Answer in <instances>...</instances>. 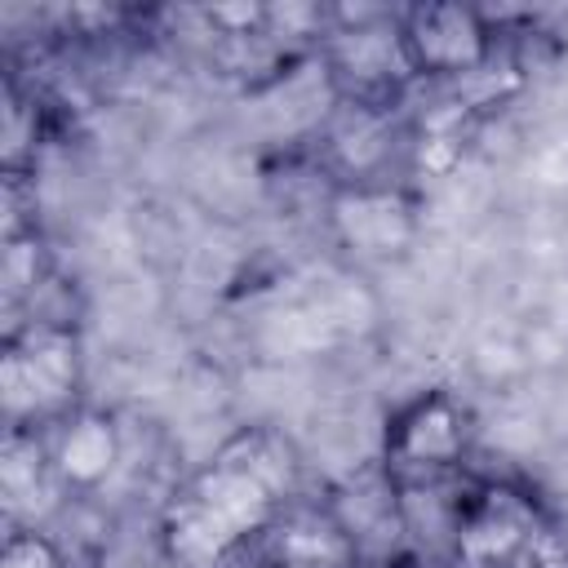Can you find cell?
Listing matches in <instances>:
<instances>
[{"mask_svg":"<svg viewBox=\"0 0 568 568\" xmlns=\"http://www.w3.org/2000/svg\"><path fill=\"white\" fill-rule=\"evenodd\" d=\"M297 462L271 430H240L204 470H195L164 506L160 541L178 568H217L248 537L280 524Z\"/></svg>","mask_w":568,"mask_h":568,"instance_id":"obj_1","label":"cell"},{"mask_svg":"<svg viewBox=\"0 0 568 568\" xmlns=\"http://www.w3.org/2000/svg\"><path fill=\"white\" fill-rule=\"evenodd\" d=\"M448 550L457 568H546L555 537L532 497L510 484H475L453 501Z\"/></svg>","mask_w":568,"mask_h":568,"instance_id":"obj_2","label":"cell"},{"mask_svg":"<svg viewBox=\"0 0 568 568\" xmlns=\"http://www.w3.org/2000/svg\"><path fill=\"white\" fill-rule=\"evenodd\" d=\"M80 351L75 337L58 324H31L13 333L0 359V399L9 426H53L75 408Z\"/></svg>","mask_w":568,"mask_h":568,"instance_id":"obj_3","label":"cell"},{"mask_svg":"<svg viewBox=\"0 0 568 568\" xmlns=\"http://www.w3.org/2000/svg\"><path fill=\"white\" fill-rule=\"evenodd\" d=\"M470 453V413L448 390H422L404 399L382 439V457L390 470V484H439L453 475Z\"/></svg>","mask_w":568,"mask_h":568,"instance_id":"obj_4","label":"cell"},{"mask_svg":"<svg viewBox=\"0 0 568 568\" xmlns=\"http://www.w3.org/2000/svg\"><path fill=\"white\" fill-rule=\"evenodd\" d=\"M395 27L408 75L422 80H462L484 71L493 58V22L475 4H413L395 13Z\"/></svg>","mask_w":568,"mask_h":568,"instance_id":"obj_5","label":"cell"},{"mask_svg":"<svg viewBox=\"0 0 568 568\" xmlns=\"http://www.w3.org/2000/svg\"><path fill=\"white\" fill-rule=\"evenodd\" d=\"M328 226L337 244L359 262L404 257L417 235V209L399 186L386 182H346L328 200Z\"/></svg>","mask_w":568,"mask_h":568,"instance_id":"obj_6","label":"cell"},{"mask_svg":"<svg viewBox=\"0 0 568 568\" xmlns=\"http://www.w3.org/2000/svg\"><path fill=\"white\" fill-rule=\"evenodd\" d=\"M49 470L58 475V484L75 488V493H93L111 479V470L120 466L124 439L111 413L75 404L67 417H58L49 426Z\"/></svg>","mask_w":568,"mask_h":568,"instance_id":"obj_7","label":"cell"},{"mask_svg":"<svg viewBox=\"0 0 568 568\" xmlns=\"http://www.w3.org/2000/svg\"><path fill=\"white\" fill-rule=\"evenodd\" d=\"M0 568H67L62 550L36 532V528H13L4 537V550H0Z\"/></svg>","mask_w":568,"mask_h":568,"instance_id":"obj_8","label":"cell"}]
</instances>
